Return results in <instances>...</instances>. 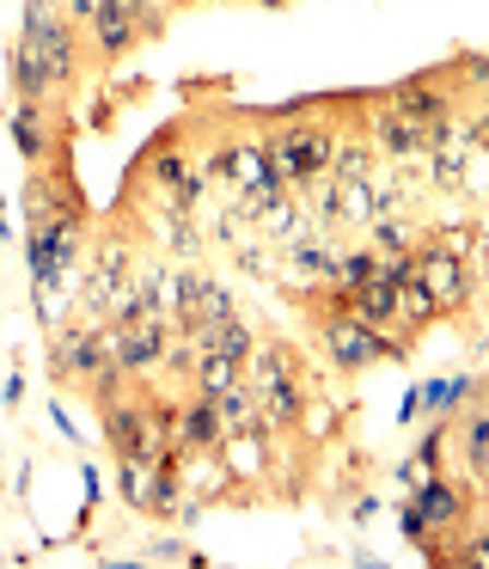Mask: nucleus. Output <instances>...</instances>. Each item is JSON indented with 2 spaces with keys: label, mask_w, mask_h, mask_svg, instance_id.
Masks as SVG:
<instances>
[{
  "label": "nucleus",
  "mask_w": 489,
  "mask_h": 569,
  "mask_svg": "<svg viewBox=\"0 0 489 569\" xmlns=\"http://www.w3.org/2000/svg\"><path fill=\"white\" fill-rule=\"evenodd\" d=\"M105 429H110V441H117V453L122 460H171L178 447H171V416H159V411H135V404H110V416H105Z\"/></svg>",
  "instance_id": "f257e3e1"
},
{
  "label": "nucleus",
  "mask_w": 489,
  "mask_h": 569,
  "mask_svg": "<svg viewBox=\"0 0 489 569\" xmlns=\"http://www.w3.org/2000/svg\"><path fill=\"white\" fill-rule=\"evenodd\" d=\"M251 399H258V423H263V429H282V423H294V411H300V392H294V368H288V355H282V349H263L258 355Z\"/></svg>",
  "instance_id": "f03ea898"
},
{
  "label": "nucleus",
  "mask_w": 489,
  "mask_h": 569,
  "mask_svg": "<svg viewBox=\"0 0 489 569\" xmlns=\"http://www.w3.org/2000/svg\"><path fill=\"white\" fill-rule=\"evenodd\" d=\"M336 159V141L324 129H288V135L270 141V166L275 178H306V171H319Z\"/></svg>",
  "instance_id": "7ed1b4c3"
},
{
  "label": "nucleus",
  "mask_w": 489,
  "mask_h": 569,
  "mask_svg": "<svg viewBox=\"0 0 489 569\" xmlns=\"http://www.w3.org/2000/svg\"><path fill=\"white\" fill-rule=\"evenodd\" d=\"M56 368H61V374H86V380L105 386L110 368H117V349H110V337H92V331H68V337L56 343Z\"/></svg>",
  "instance_id": "20e7f679"
},
{
  "label": "nucleus",
  "mask_w": 489,
  "mask_h": 569,
  "mask_svg": "<svg viewBox=\"0 0 489 569\" xmlns=\"http://www.w3.org/2000/svg\"><path fill=\"white\" fill-rule=\"evenodd\" d=\"M110 349H117V368H153L166 355V331H159V319H122Z\"/></svg>",
  "instance_id": "39448f33"
},
{
  "label": "nucleus",
  "mask_w": 489,
  "mask_h": 569,
  "mask_svg": "<svg viewBox=\"0 0 489 569\" xmlns=\"http://www.w3.org/2000/svg\"><path fill=\"white\" fill-rule=\"evenodd\" d=\"M324 337H331V355L336 361H343V368H361V361H373V355H385V337H380V324H367V319H336L331 331H324Z\"/></svg>",
  "instance_id": "423d86ee"
},
{
  "label": "nucleus",
  "mask_w": 489,
  "mask_h": 569,
  "mask_svg": "<svg viewBox=\"0 0 489 569\" xmlns=\"http://www.w3.org/2000/svg\"><path fill=\"white\" fill-rule=\"evenodd\" d=\"M410 282L434 300V307H453L458 294H465V276H458V263L446 258V251H428V258L410 263Z\"/></svg>",
  "instance_id": "0eeeda50"
},
{
  "label": "nucleus",
  "mask_w": 489,
  "mask_h": 569,
  "mask_svg": "<svg viewBox=\"0 0 489 569\" xmlns=\"http://www.w3.org/2000/svg\"><path fill=\"white\" fill-rule=\"evenodd\" d=\"M220 441V411H214V399H196L183 416H171V447H190V453H202V447Z\"/></svg>",
  "instance_id": "6e6552de"
},
{
  "label": "nucleus",
  "mask_w": 489,
  "mask_h": 569,
  "mask_svg": "<svg viewBox=\"0 0 489 569\" xmlns=\"http://www.w3.org/2000/svg\"><path fill=\"white\" fill-rule=\"evenodd\" d=\"M434 135H441V123H416L404 110H385L380 117V147H392V154H416V147H428Z\"/></svg>",
  "instance_id": "1a4fd4ad"
},
{
  "label": "nucleus",
  "mask_w": 489,
  "mask_h": 569,
  "mask_svg": "<svg viewBox=\"0 0 489 569\" xmlns=\"http://www.w3.org/2000/svg\"><path fill=\"white\" fill-rule=\"evenodd\" d=\"M13 80H19V93H25V105H37V98L56 86V74L44 68V56H37L25 37H19V49H13Z\"/></svg>",
  "instance_id": "9d476101"
},
{
  "label": "nucleus",
  "mask_w": 489,
  "mask_h": 569,
  "mask_svg": "<svg viewBox=\"0 0 489 569\" xmlns=\"http://www.w3.org/2000/svg\"><path fill=\"white\" fill-rule=\"evenodd\" d=\"M86 300H92V312H105V307H117V300H122V246H110L105 258H98Z\"/></svg>",
  "instance_id": "9b49d317"
},
{
  "label": "nucleus",
  "mask_w": 489,
  "mask_h": 569,
  "mask_svg": "<svg viewBox=\"0 0 489 569\" xmlns=\"http://www.w3.org/2000/svg\"><path fill=\"white\" fill-rule=\"evenodd\" d=\"M392 110H404V117H416V123H441V117H446L441 93H434V86H422V80H416V86H397Z\"/></svg>",
  "instance_id": "f8f14e48"
},
{
  "label": "nucleus",
  "mask_w": 489,
  "mask_h": 569,
  "mask_svg": "<svg viewBox=\"0 0 489 569\" xmlns=\"http://www.w3.org/2000/svg\"><path fill=\"white\" fill-rule=\"evenodd\" d=\"M196 343H202V349H214V355H232V361H244V355H251V331H244V324H232V319L202 324Z\"/></svg>",
  "instance_id": "ddd939ff"
},
{
  "label": "nucleus",
  "mask_w": 489,
  "mask_h": 569,
  "mask_svg": "<svg viewBox=\"0 0 489 569\" xmlns=\"http://www.w3.org/2000/svg\"><path fill=\"white\" fill-rule=\"evenodd\" d=\"M214 411H220V423H232V429H251L258 423V399H251V386L232 380L227 392H214Z\"/></svg>",
  "instance_id": "4468645a"
},
{
  "label": "nucleus",
  "mask_w": 489,
  "mask_h": 569,
  "mask_svg": "<svg viewBox=\"0 0 489 569\" xmlns=\"http://www.w3.org/2000/svg\"><path fill=\"white\" fill-rule=\"evenodd\" d=\"M196 374H202V399H214V392H227V386L239 380V361H232V355L202 349V355H196Z\"/></svg>",
  "instance_id": "2eb2a0df"
},
{
  "label": "nucleus",
  "mask_w": 489,
  "mask_h": 569,
  "mask_svg": "<svg viewBox=\"0 0 489 569\" xmlns=\"http://www.w3.org/2000/svg\"><path fill=\"white\" fill-rule=\"evenodd\" d=\"M416 508H422V521L446 526L458 514V490H446V484H428L422 477V490H416Z\"/></svg>",
  "instance_id": "dca6fc26"
},
{
  "label": "nucleus",
  "mask_w": 489,
  "mask_h": 569,
  "mask_svg": "<svg viewBox=\"0 0 489 569\" xmlns=\"http://www.w3.org/2000/svg\"><path fill=\"white\" fill-rule=\"evenodd\" d=\"M465 392H472V380H434V386H422V404L428 411H453Z\"/></svg>",
  "instance_id": "f3484780"
},
{
  "label": "nucleus",
  "mask_w": 489,
  "mask_h": 569,
  "mask_svg": "<svg viewBox=\"0 0 489 569\" xmlns=\"http://www.w3.org/2000/svg\"><path fill=\"white\" fill-rule=\"evenodd\" d=\"M13 135H19V154H31V159L44 154V135H37V105H25L13 117Z\"/></svg>",
  "instance_id": "a211bd4d"
},
{
  "label": "nucleus",
  "mask_w": 489,
  "mask_h": 569,
  "mask_svg": "<svg viewBox=\"0 0 489 569\" xmlns=\"http://www.w3.org/2000/svg\"><path fill=\"white\" fill-rule=\"evenodd\" d=\"M373 270H380V258H367V251H361V258H343V263H331V276L343 282V288H361V282L373 276Z\"/></svg>",
  "instance_id": "6ab92c4d"
},
{
  "label": "nucleus",
  "mask_w": 489,
  "mask_h": 569,
  "mask_svg": "<svg viewBox=\"0 0 489 569\" xmlns=\"http://www.w3.org/2000/svg\"><path fill=\"white\" fill-rule=\"evenodd\" d=\"M472 465L489 477V416H477V423H472Z\"/></svg>",
  "instance_id": "aec40b11"
},
{
  "label": "nucleus",
  "mask_w": 489,
  "mask_h": 569,
  "mask_svg": "<svg viewBox=\"0 0 489 569\" xmlns=\"http://www.w3.org/2000/svg\"><path fill=\"white\" fill-rule=\"evenodd\" d=\"M404 533H410V538H422V533H428V521H422V508H404Z\"/></svg>",
  "instance_id": "412c9836"
},
{
  "label": "nucleus",
  "mask_w": 489,
  "mask_h": 569,
  "mask_svg": "<svg viewBox=\"0 0 489 569\" xmlns=\"http://www.w3.org/2000/svg\"><path fill=\"white\" fill-rule=\"evenodd\" d=\"M465 564H489V545H472V552H465Z\"/></svg>",
  "instance_id": "4be33fe9"
},
{
  "label": "nucleus",
  "mask_w": 489,
  "mask_h": 569,
  "mask_svg": "<svg viewBox=\"0 0 489 569\" xmlns=\"http://www.w3.org/2000/svg\"><path fill=\"white\" fill-rule=\"evenodd\" d=\"M0 239H7V215H0Z\"/></svg>",
  "instance_id": "5701e85b"
},
{
  "label": "nucleus",
  "mask_w": 489,
  "mask_h": 569,
  "mask_svg": "<svg viewBox=\"0 0 489 569\" xmlns=\"http://www.w3.org/2000/svg\"><path fill=\"white\" fill-rule=\"evenodd\" d=\"M270 7H275V0H270Z\"/></svg>",
  "instance_id": "b1692460"
}]
</instances>
